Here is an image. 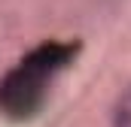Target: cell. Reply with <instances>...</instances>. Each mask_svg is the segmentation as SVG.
<instances>
[{"label":"cell","mask_w":131,"mask_h":127,"mask_svg":"<svg viewBox=\"0 0 131 127\" xmlns=\"http://www.w3.org/2000/svg\"><path fill=\"white\" fill-rule=\"evenodd\" d=\"M76 52L79 42L70 39H46L31 49L0 79V115L9 121L34 118L52 91V82L73 64Z\"/></svg>","instance_id":"obj_1"},{"label":"cell","mask_w":131,"mask_h":127,"mask_svg":"<svg viewBox=\"0 0 131 127\" xmlns=\"http://www.w3.org/2000/svg\"><path fill=\"white\" fill-rule=\"evenodd\" d=\"M113 124L116 127H131V88L119 97L116 112H113Z\"/></svg>","instance_id":"obj_2"}]
</instances>
